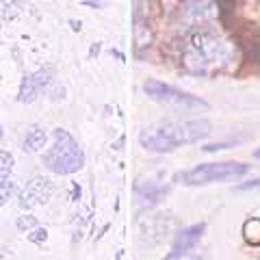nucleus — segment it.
Wrapping results in <instances>:
<instances>
[{"instance_id":"nucleus-12","label":"nucleus","mask_w":260,"mask_h":260,"mask_svg":"<svg viewBox=\"0 0 260 260\" xmlns=\"http://www.w3.org/2000/svg\"><path fill=\"white\" fill-rule=\"evenodd\" d=\"M26 9V0H0V13L5 20H13L24 13Z\"/></svg>"},{"instance_id":"nucleus-16","label":"nucleus","mask_w":260,"mask_h":260,"mask_svg":"<svg viewBox=\"0 0 260 260\" xmlns=\"http://www.w3.org/2000/svg\"><path fill=\"white\" fill-rule=\"evenodd\" d=\"M46 239H48V230H46V228H32V232L28 234V241L35 243V245H42Z\"/></svg>"},{"instance_id":"nucleus-20","label":"nucleus","mask_w":260,"mask_h":260,"mask_svg":"<svg viewBox=\"0 0 260 260\" xmlns=\"http://www.w3.org/2000/svg\"><path fill=\"white\" fill-rule=\"evenodd\" d=\"M3 137H5V130H3V126H0V141H3Z\"/></svg>"},{"instance_id":"nucleus-18","label":"nucleus","mask_w":260,"mask_h":260,"mask_svg":"<svg viewBox=\"0 0 260 260\" xmlns=\"http://www.w3.org/2000/svg\"><path fill=\"white\" fill-rule=\"evenodd\" d=\"M256 186H260V180H251L247 184H241L239 186V191H247V189H256Z\"/></svg>"},{"instance_id":"nucleus-13","label":"nucleus","mask_w":260,"mask_h":260,"mask_svg":"<svg viewBox=\"0 0 260 260\" xmlns=\"http://www.w3.org/2000/svg\"><path fill=\"white\" fill-rule=\"evenodd\" d=\"M243 234H245V241L251 245H260V219H247L245 225H243Z\"/></svg>"},{"instance_id":"nucleus-15","label":"nucleus","mask_w":260,"mask_h":260,"mask_svg":"<svg viewBox=\"0 0 260 260\" xmlns=\"http://www.w3.org/2000/svg\"><path fill=\"white\" fill-rule=\"evenodd\" d=\"M15 225H18L20 232H28V230H32V228H37V219L32 215H22V217H18Z\"/></svg>"},{"instance_id":"nucleus-9","label":"nucleus","mask_w":260,"mask_h":260,"mask_svg":"<svg viewBox=\"0 0 260 260\" xmlns=\"http://www.w3.org/2000/svg\"><path fill=\"white\" fill-rule=\"evenodd\" d=\"M217 5L210 3V0H193L184 7V20L191 24H206L210 20L217 18Z\"/></svg>"},{"instance_id":"nucleus-7","label":"nucleus","mask_w":260,"mask_h":260,"mask_svg":"<svg viewBox=\"0 0 260 260\" xmlns=\"http://www.w3.org/2000/svg\"><path fill=\"white\" fill-rule=\"evenodd\" d=\"M52 83V70H37L32 74H26L20 83V91H18V100L24 104L35 102L39 95H42L48 85Z\"/></svg>"},{"instance_id":"nucleus-8","label":"nucleus","mask_w":260,"mask_h":260,"mask_svg":"<svg viewBox=\"0 0 260 260\" xmlns=\"http://www.w3.org/2000/svg\"><path fill=\"white\" fill-rule=\"evenodd\" d=\"M204 230H206V223H204V221L193 223V225H189V228H182V230L176 234L174 245H172V251L167 254V258H169V260H174V258H182V256H186V254H189V251L200 243V239L204 237Z\"/></svg>"},{"instance_id":"nucleus-21","label":"nucleus","mask_w":260,"mask_h":260,"mask_svg":"<svg viewBox=\"0 0 260 260\" xmlns=\"http://www.w3.org/2000/svg\"><path fill=\"white\" fill-rule=\"evenodd\" d=\"M254 156H256V158H260V148H258V150L254 152Z\"/></svg>"},{"instance_id":"nucleus-2","label":"nucleus","mask_w":260,"mask_h":260,"mask_svg":"<svg viewBox=\"0 0 260 260\" xmlns=\"http://www.w3.org/2000/svg\"><path fill=\"white\" fill-rule=\"evenodd\" d=\"M210 135V121L191 119V121H165V124L141 130L139 143L150 152H174L182 145L206 139Z\"/></svg>"},{"instance_id":"nucleus-4","label":"nucleus","mask_w":260,"mask_h":260,"mask_svg":"<svg viewBox=\"0 0 260 260\" xmlns=\"http://www.w3.org/2000/svg\"><path fill=\"white\" fill-rule=\"evenodd\" d=\"M249 172V165L245 162H206V165H198L193 169L176 174L174 180L186 184V186H204L213 182H228V180H237V178L245 176Z\"/></svg>"},{"instance_id":"nucleus-10","label":"nucleus","mask_w":260,"mask_h":260,"mask_svg":"<svg viewBox=\"0 0 260 260\" xmlns=\"http://www.w3.org/2000/svg\"><path fill=\"white\" fill-rule=\"evenodd\" d=\"M48 143V133L42 126H30L24 137V150L28 152H42Z\"/></svg>"},{"instance_id":"nucleus-3","label":"nucleus","mask_w":260,"mask_h":260,"mask_svg":"<svg viewBox=\"0 0 260 260\" xmlns=\"http://www.w3.org/2000/svg\"><path fill=\"white\" fill-rule=\"evenodd\" d=\"M52 148L42 154V162L48 172L56 176H70L85 167V152L68 130L56 128L52 133Z\"/></svg>"},{"instance_id":"nucleus-14","label":"nucleus","mask_w":260,"mask_h":260,"mask_svg":"<svg viewBox=\"0 0 260 260\" xmlns=\"http://www.w3.org/2000/svg\"><path fill=\"white\" fill-rule=\"evenodd\" d=\"M13 165H15V158H13V154H11V152H5V150H0V172H7V174H11V172H13Z\"/></svg>"},{"instance_id":"nucleus-1","label":"nucleus","mask_w":260,"mask_h":260,"mask_svg":"<svg viewBox=\"0 0 260 260\" xmlns=\"http://www.w3.org/2000/svg\"><path fill=\"white\" fill-rule=\"evenodd\" d=\"M237 59V46L221 32L202 28L193 32L184 46L182 63L191 74L213 76L228 70Z\"/></svg>"},{"instance_id":"nucleus-11","label":"nucleus","mask_w":260,"mask_h":260,"mask_svg":"<svg viewBox=\"0 0 260 260\" xmlns=\"http://www.w3.org/2000/svg\"><path fill=\"white\" fill-rule=\"evenodd\" d=\"M137 195L139 200H143V204L154 206L162 200V195H167V186H158V184H137Z\"/></svg>"},{"instance_id":"nucleus-19","label":"nucleus","mask_w":260,"mask_h":260,"mask_svg":"<svg viewBox=\"0 0 260 260\" xmlns=\"http://www.w3.org/2000/svg\"><path fill=\"white\" fill-rule=\"evenodd\" d=\"M72 28H74V30H80V22H74V20H72Z\"/></svg>"},{"instance_id":"nucleus-6","label":"nucleus","mask_w":260,"mask_h":260,"mask_svg":"<svg viewBox=\"0 0 260 260\" xmlns=\"http://www.w3.org/2000/svg\"><path fill=\"white\" fill-rule=\"evenodd\" d=\"M54 195V184L50 178L44 176H35L32 180L26 182V186L20 191V208L30 210L37 206H44L50 202V198Z\"/></svg>"},{"instance_id":"nucleus-5","label":"nucleus","mask_w":260,"mask_h":260,"mask_svg":"<svg viewBox=\"0 0 260 260\" xmlns=\"http://www.w3.org/2000/svg\"><path fill=\"white\" fill-rule=\"evenodd\" d=\"M143 91L156 102L174 104V107H182V109H208L206 100H202L198 95H191L186 91H180V89H176L172 85H165L160 80H148L143 85Z\"/></svg>"},{"instance_id":"nucleus-17","label":"nucleus","mask_w":260,"mask_h":260,"mask_svg":"<svg viewBox=\"0 0 260 260\" xmlns=\"http://www.w3.org/2000/svg\"><path fill=\"white\" fill-rule=\"evenodd\" d=\"M13 191H15V186H5V189H0V206H5L7 202H9Z\"/></svg>"}]
</instances>
